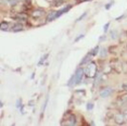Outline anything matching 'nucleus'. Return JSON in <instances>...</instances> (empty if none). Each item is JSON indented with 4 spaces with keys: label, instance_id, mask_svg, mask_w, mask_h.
Here are the masks:
<instances>
[{
    "label": "nucleus",
    "instance_id": "f257e3e1",
    "mask_svg": "<svg viewBox=\"0 0 127 126\" xmlns=\"http://www.w3.org/2000/svg\"><path fill=\"white\" fill-rule=\"evenodd\" d=\"M97 74V65L95 62H90L85 68V75L88 78H94Z\"/></svg>",
    "mask_w": 127,
    "mask_h": 126
},
{
    "label": "nucleus",
    "instance_id": "f03ea898",
    "mask_svg": "<svg viewBox=\"0 0 127 126\" xmlns=\"http://www.w3.org/2000/svg\"><path fill=\"white\" fill-rule=\"evenodd\" d=\"M84 73H85V71L83 70L82 67H79V68H77L76 70V72H75V81H74V84L75 85H78L80 82H82V78H83V76H84Z\"/></svg>",
    "mask_w": 127,
    "mask_h": 126
},
{
    "label": "nucleus",
    "instance_id": "7ed1b4c3",
    "mask_svg": "<svg viewBox=\"0 0 127 126\" xmlns=\"http://www.w3.org/2000/svg\"><path fill=\"white\" fill-rule=\"evenodd\" d=\"M114 121H115V123H116V124H118V125L124 124V122L126 121V120H125V116H124V113H123V114H122V113H117L116 115L114 116Z\"/></svg>",
    "mask_w": 127,
    "mask_h": 126
},
{
    "label": "nucleus",
    "instance_id": "20e7f679",
    "mask_svg": "<svg viewBox=\"0 0 127 126\" xmlns=\"http://www.w3.org/2000/svg\"><path fill=\"white\" fill-rule=\"evenodd\" d=\"M112 91H113V89H112L111 87L103 88V89L100 91V97H101V98H106V97H109L110 94H112Z\"/></svg>",
    "mask_w": 127,
    "mask_h": 126
},
{
    "label": "nucleus",
    "instance_id": "39448f33",
    "mask_svg": "<svg viewBox=\"0 0 127 126\" xmlns=\"http://www.w3.org/2000/svg\"><path fill=\"white\" fill-rule=\"evenodd\" d=\"M44 14H45V11L44 10L38 9V10H34L33 12H32V16H33V18L38 19V18H40V16L44 15Z\"/></svg>",
    "mask_w": 127,
    "mask_h": 126
},
{
    "label": "nucleus",
    "instance_id": "423d86ee",
    "mask_svg": "<svg viewBox=\"0 0 127 126\" xmlns=\"http://www.w3.org/2000/svg\"><path fill=\"white\" fill-rule=\"evenodd\" d=\"M63 124H66V125H75V124H76V117H75V115H73V114H71V115L68 116V119H67V122L63 123Z\"/></svg>",
    "mask_w": 127,
    "mask_h": 126
},
{
    "label": "nucleus",
    "instance_id": "0eeeda50",
    "mask_svg": "<svg viewBox=\"0 0 127 126\" xmlns=\"http://www.w3.org/2000/svg\"><path fill=\"white\" fill-rule=\"evenodd\" d=\"M11 31H12L13 33H18V32H21V31H23V25L20 24V23H18V24H14L13 27L11 28Z\"/></svg>",
    "mask_w": 127,
    "mask_h": 126
},
{
    "label": "nucleus",
    "instance_id": "6e6552de",
    "mask_svg": "<svg viewBox=\"0 0 127 126\" xmlns=\"http://www.w3.org/2000/svg\"><path fill=\"white\" fill-rule=\"evenodd\" d=\"M54 19H57V12H54V11H53V12H50L47 15V20H46V21H47V22H51V21H53Z\"/></svg>",
    "mask_w": 127,
    "mask_h": 126
},
{
    "label": "nucleus",
    "instance_id": "1a4fd4ad",
    "mask_svg": "<svg viewBox=\"0 0 127 126\" xmlns=\"http://www.w3.org/2000/svg\"><path fill=\"white\" fill-rule=\"evenodd\" d=\"M120 104H121V107H126V105H127V94L121 97Z\"/></svg>",
    "mask_w": 127,
    "mask_h": 126
},
{
    "label": "nucleus",
    "instance_id": "9d476101",
    "mask_svg": "<svg viewBox=\"0 0 127 126\" xmlns=\"http://www.w3.org/2000/svg\"><path fill=\"white\" fill-rule=\"evenodd\" d=\"M71 5H67V7H65L64 8V9H62V10H60V11H58V12H57V18H59V16H61L62 15V14L63 13H65V12H67V11L68 10H70L71 9Z\"/></svg>",
    "mask_w": 127,
    "mask_h": 126
},
{
    "label": "nucleus",
    "instance_id": "9b49d317",
    "mask_svg": "<svg viewBox=\"0 0 127 126\" xmlns=\"http://www.w3.org/2000/svg\"><path fill=\"white\" fill-rule=\"evenodd\" d=\"M1 31L2 32H8L9 31V24H8V23H5V22H2L1 23Z\"/></svg>",
    "mask_w": 127,
    "mask_h": 126
},
{
    "label": "nucleus",
    "instance_id": "f8f14e48",
    "mask_svg": "<svg viewBox=\"0 0 127 126\" xmlns=\"http://www.w3.org/2000/svg\"><path fill=\"white\" fill-rule=\"evenodd\" d=\"M48 57H49V54H48V53H46V54H45V56H44V57H42V58H41V59H40V61L38 62V66H40V65H41V64H42V63H44V62L46 61V59H47V58H48Z\"/></svg>",
    "mask_w": 127,
    "mask_h": 126
},
{
    "label": "nucleus",
    "instance_id": "ddd939ff",
    "mask_svg": "<svg viewBox=\"0 0 127 126\" xmlns=\"http://www.w3.org/2000/svg\"><path fill=\"white\" fill-rule=\"evenodd\" d=\"M98 51H99V47H98V46H97V47H95L94 49L91 50L90 54H91V56H97V54H98Z\"/></svg>",
    "mask_w": 127,
    "mask_h": 126
},
{
    "label": "nucleus",
    "instance_id": "4468645a",
    "mask_svg": "<svg viewBox=\"0 0 127 126\" xmlns=\"http://www.w3.org/2000/svg\"><path fill=\"white\" fill-rule=\"evenodd\" d=\"M74 81H75V75H73V76H71V79L68 81V83H67V86H73V84H74Z\"/></svg>",
    "mask_w": 127,
    "mask_h": 126
},
{
    "label": "nucleus",
    "instance_id": "2eb2a0df",
    "mask_svg": "<svg viewBox=\"0 0 127 126\" xmlns=\"http://www.w3.org/2000/svg\"><path fill=\"white\" fill-rule=\"evenodd\" d=\"M101 79H102V76H101V74H98V75L96 76V81H95V84H98V83H99Z\"/></svg>",
    "mask_w": 127,
    "mask_h": 126
},
{
    "label": "nucleus",
    "instance_id": "dca6fc26",
    "mask_svg": "<svg viewBox=\"0 0 127 126\" xmlns=\"http://www.w3.org/2000/svg\"><path fill=\"white\" fill-rule=\"evenodd\" d=\"M86 15H87V12H84V13L82 14V15H80V16H79V18H78V19H77V20H76V21H77V22L82 21V20H83L84 18H85V16H86Z\"/></svg>",
    "mask_w": 127,
    "mask_h": 126
},
{
    "label": "nucleus",
    "instance_id": "f3484780",
    "mask_svg": "<svg viewBox=\"0 0 127 126\" xmlns=\"http://www.w3.org/2000/svg\"><path fill=\"white\" fill-rule=\"evenodd\" d=\"M100 56L102 57H105L106 56V49H101V51H100Z\"/></svg>",
    "mask_w": 127,
    "mask_h": 126
},
{
    "label": "nucleus",
    "instance_id": "a211bd4d",
    "mask_svg": "<svg viewBox=\"0 0 127 126\" xmlns=\"http://www.w3.org/2000/svg\"><path fill=\"white\" fill-rule=\"evenodd\" d=\"M92 108H94V104H92L91 102H88V103H87V110L88 111H91Z\"/></svg>",
    "mask_w": 127,
    "mask_h": 126
},
{
    "label": "nucleus",
    "instance_id": "6ab92c4d",
    "mask_svg": "<svg viewBox=\"0 0 127 126\" xmlns=\"http://www.w3.org/2000/svg\"><path fill=\"white\" fill-rule=\"evenodd\" d=\"M61 3H63V0H56V2H54V5H59V4H61Z\"/></svg>",
    "mask_w": 127,
    "mask_h": 126
},
{
    "label": "nucleus",
    "instance_id": "aec40b11",
    "mask_svg": "<svg viewBox=\"0 0 127 126\" xmlns=\"http://www.w3.org/2000/svg\"><path fill=\"white\" fill-rule=\"evenodd\" d=\"M84 36H85V35H79L78 37H76V38H75V42H77V41H78V40H79V39H82V38H84Z\"/></svg>",
    "mask_w": 127,
    "mask_h": 126
},
{
    "label": "nucleus",
    "instance_id": "412c9836",
    "mask_svg": "<svg viewBox=\"0 0 127 126\" xmlns=\"http://www.w3.org/2000/svg\"><path fill=\"white\" fill-rule=\"evenodd\" d=\"M109 26H110V23H106V24L104 25V27H103V31L106 32L108 31V28H109Z\"/></svg>",
    "mask_w": 127,
    "mask_h": 126
},
{
    "label": "nucleus",
    "instance_id": "4be33fe9",
    "mask_svg": "<svg viewBox=\"0 0 127 126\" xmlns=\"http://www.w3.org/2000/svg\"><path fill=\"white\" fill-rule=\"evenodd\" d=\"M122 89L125 90V91H127V83H125V84L122 85Z\"/></svg>",
    "mask_w": 127,
    "mask_h": 126
},
{
    "label": "nucleus",
    "instance_id": "5701e85b",
    "mask_svg": "<svg viewBox=\"0 0 127 126\" xmlns=\"http://www.w3.org/2000/svg\"><path fill=\"white\" fill-rule=\"evenodd\" d=\"M20 107H21V100H18V102H16V108H20Z\"/></svg>",
    "mask_w": 127,
    "mask_h": 126
},
{
    "label": "nucleus",
    "instance_id": "b1692460",
    "mask_svg": "<svg viewBox=\"0 0 127 126\" xmlns=\"http://www.w3.org/2000/svg\"><path fill=\"white\" fill-rule=\"evenodd\" d=\"M110 7H111V3H108V4L105 5V9H106V10H109V9H110Z\"/></svg>",
    "mask_w": 127,
    "mask_h": 126
},
{
    "label": "nucleus",
    "instance_id": "393cba45",
    "mask_svg": "<svg viewBox=\"0 0 127 126\" xmlns=\"http://www.w3.org/2000/svg\"><path fill=\"white\" fill-rule=\"evenodd\" d=\"M124 116H125V120L127 121V110L125 111V112H124Z\"/></svg>",
    "mask_w": 127,
    "mask_h": 126
}]
</instances>
